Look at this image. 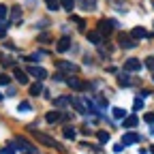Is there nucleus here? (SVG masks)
Instances as JSON below:
<instances>
[{
  "mask_svg": "<svg viewBox=\"0 0 154 154\" xmlns=\"http://www.w3.org/2000/svg\"><path fill=\"white\" fill-rule=\"evenodd\" d=\"M32 135H34V137L41 141V143H45V146H49V148H56V150H62V146L58 143V141H54L51 137H47V135H43V133H38L36 128H32Z\"/></svg>",
  "mask_w": 154,
  "mask_h": 154,
  "instance_id": "obj_1",
  "label": "nucleus"
},
{
  "mask_svg": "<svg viewBox=\"0 0 154 154\" xmlns=\"http://www.w3.org/2000/svg\"><path fill=\"white\" fill-rule=\"evenodd\" d=\"M113 26H116L113 19H101L99 26H96V30L101 32V36H109V34H111V30H113Z\"/></svg>",
  "mask_w": 154,
  "mask_h": 154,
  "instance_id": "obj_2",
  "label": "nucleus"
},
{
  "mask_svg": "<svg viewBox=\"0 0 154 154\" xmlns=\"http://www.w3.org/2000/svg\"><path fill=\"white\" fill-rule=\"evenodd\" d=\"M66 84H69V88H73V90H77V92H84L86 88H88V84L84 82V79H79V77H69L66 79Z\"/></svg>",
  "mask_w": 154,
  "mask_h": 154,
  "instance_id": "obj_3",
  "label": "nucleus"
},
{
  "mask_svg": "<svg viewBox=\"0 0 154 154\" xmlns=\"http://www.w3.org/2000/svg\"><path fill=\"white\" fill-rule=\"evenodd\" d=\"M118 43H120V47H122V49H133L135 45H137V43H135V38H133V36H128V34H124V32L118 36Z\"/></svg>",
  "mask_w": 154,
  "mask_h": 154,
  "instance_id": "obj_4",
  "label": "nucleus"
},
{
  "mask_svg": "<svg viewBox=\"0 0 154 154\" xmlns=\"http://www.w3.org/2000/svg\"><path fill=\"white\" fill-rule=\"evenodd\" d=\"M124 71L126 73H137V71H141V62L137 60V58H128V60L124 62Z\"/></svg>",
  "mask_w": 154,
  "mask_h": 154,
  "instance_id": "obj_5",
  "label": "nucleus"
},
{
  "mask_svg": "<svg viewBox=\"0 0 154 154\" xmlns=\"http://www.w3.org/2000/svg\"><path fill=\"white\" fill-rule=\"evenodd\" d=\"M28 73H30L32 77H36L38 82L47 77V71H45V69H41V66H30V69H28Z\"/></svg>",
  "mask_w": 154,
  "mask_h": 154,
  "instance_id": "obj_6",
  "label": "nucleus"
},
{
  "mask_svg": "<svg viewBox=\"0 0 154 154\" xmlns=\"http://www.w3.org/2000/svg\"><path fill=\"white\" fill-rule=\"evenodd\" d=\"M88 41L94 43V45H101V43H103V36H101L99 30H90V32H88Z\"/></svg>",
  "mask_w": 154,
  "mask_h": 154,
  "instance_id": "obj_7",
  "label": "nucleus"
},
{
  "mask_svg": "<svg viewBox=\"0 0 154 154\" xmlns=\"http://www.w3.org/2000/svg\"><path fill=\"white\" fill-rule=\"evenodd\" d=\"M58 69L69 71V73H77V71H79V69H77V64H73V62H64V60H58Z\"/></svg>",
  "mask_w": 154,
  "mask_h": 154,
  "instance_id": "obj_8",
  "label": "nucleus"
},
{
  "mask_svg": "<svg viewBox=\"0 0 154 154\" xmlns=\"http://www.w3.org/2000/svg\"><path fill=\"white\" fill-rule=\"evenodd\" d=\"M69 47H71V38H69V36H62L60 41H58V45H56V49L60 51V54H62V51H66Z\"/></svg>",
  "mask_w": 154,
  "mask_h": 154,
  "instance_id": "obj_9",
  "label": "nucleus"
},
{
  "mask_svg": "<svg viewBox=\"0 0 154 154\" xmlns=\"http://www.w3.org/2000/svg\"><path fill=\"white\" fill-rule=\"evenodd\" d=\"M139 141V135H135V133H126L124 137H122V146H128V143H137Z\"/></svg>",
  "mask_w": 154,
  "mask_h": 154,
  "instance_id": "obj_10",
  "label": "nucleus"
},
{
  "mask_svg": "<svg viewBox=\"0 0 154 154\" xmlns=\"http://www.w3.org/2000/svg\"><path fill=\"white\" fill-rule=\"evenodd\" d=\"M45 120H47L49 124H54V122H60V120H62V113H60V111H49V113L45 116Z\"/></svg>",
  "mask_w": 154,
  "mask_h": 154,
  "instance_id": "obj_11",
  "label": "nucleus"
},
{
  "mask_svg": "<svg viewBox=\"0 0 154 154\" xmlns=\"http://www.w3.org/2000/svg\"><path fill=\"white\" fill-rule=\"evenodd\" d=\"M131 36H133V38H146V36H150V34L146 32V28H141V26H137V28H133V32H131Z\"/></svg>",
  "mask_w": 154,
  "mask_h": 154,
  "instance_id": "obj_12",
  "label": "nucleus"
},
{
  "mask_svg": "<svg viewBox=\"0 0 154 154\" xmlns=\"http://www.w3.org/2000/svg\"><path fill=\"white\" fill-rule=\"evenodd\" d=\"M15 79H17L19 84H28V73L22 71V69H15Z\"/></svg>",
  "mask_w": 154,
  "mask_h": 154,
  "instance_id": "obj_13",
  "label": "nucleus"
},
{
  "mask_svg": "<svg viewBox=\"0 0 154 154\" xmlns=\"http://www.w3.org/2000/svg\"><path fill=\"white\" fill-rule=\"evenodd\" d=\"M71 105L79 111V113H88V109H86V105H84V101H79V99H71Z\"/></svg>",
  "mask_w": 154,
  "mask_h": 154,
  "instance_id": "obj_14",
  "label": "nucleus"
},
{
  "mask_svg": "<svg viewBox=\"0 0 154 154\" xmlns=\"http://www.w3.org/2000/svg\"><path fill=\"white\" fill-rule=\"evenodd\" d=\"M137 122H139L137 116H128V118H124V124H122V126H124V128H133V126H137Z\"/></svg>",
  "mask_w": 154,
  "mask_h": 154,
  "instance_id": "obj_15",
  "label": "nucleus"
},
{
  "mask_svg": "<svg viewBox=\"0 0 154 154\" xmlns=\"http://www.w3.org/2000/svg\"><path fill=\"white\" fill-rule=\"evenodd\" d=\"M79 5H82V9H86V11H94V9H96V0H79Z\"/></svg>",
  "mask_w": 154,
  "mask_h": 154,
  "instance_id": "obj_16",
  "label": "nucleus"
},
{
  "mask_svg": "<svg viewBox=\"0 0 154 154\" xmlns=\"http://www.w3.org/2000/svg\"><path fill=\"white\" fill-rule=\"evenodd\" d=\"M111 113H113V118H116V120H124V118H126V111H124L122 107H113Z\"/></svg>",
  "mask_w": 154,
  "mask_h": 154,
  "instance_id": "obj_17",
  "label": "nucleus"
},
{
  "mask_svg": "<svg viewBox=\"0 0 154 154\" xmlns=\"http://www.w3.org/2000/svg\"><path fill=\"white\" fill-rule=\"evenodd\" d=\"M118 84H120L122 88L131 86V79H128V73H120V75H118Z\"/></svg>",
  "mask_w": 154,
  "mask_h": 154,
  "instance_id": "obj_18",
  "label": "nucleus"
},
{
  "mask_svg": "<svg viewBox=\"0 0 154 154\" xmlns=\"http://www.w3.org/2000/svg\"><path fill=\"white\" fill-rule=\"evenodd\" d=\"M60 7H62L64 11H69V13H71V11L75 9V0H60Z\"/></svg>",
  "mask_w": 154,
  "mask_h": 154,
  "instance_id": "obj_19",
  "label": "nucleus"
},
{
  "mask_svg": "<svg viewBox=\"0 0 154 154\" xmlns=\"http://www.w3.org/2000/svg\"><path fill=\"white\" fill-rule=\"evenodd\" d=\"M45 5H47L49 11H58L60 9V0H45Z\"/></svg>",
  "mask_w": 154,
  "mask_h": 154,
  "instance_id": "obj_20",
  "label": "nucleus"
},
{
  "mask_svg": "<svg viewBox=\"0 0 154 154\" xmlns=\"http://www.w3.org/2000/svg\"><path fill=\"white\" fill-rule=\"evenodd\" d=\"M41 92H43V86L38 84V82L30 86V94H32V96H36V94H41Z\"/></svg>",
  "mask_w": 154,
  "mask_h": 154,
  "instance_id": "obj_21",
  "label": "nucleus"
},
{
  "mask_svg": "<svg viewBox=\"0 0 154 154\" xmlns=\"http://www.w3.org/2000/svg\"><path fill=\"white\" fill-rule=\"evenodd\" d=\"M11 19H13V22H19V19H22V11H19V7H13V11H11Z\"/></svg>",
  "mask_w": 154,
  "mask_h": 154,
  "instance_id": "obj_22",
  "label": "nucleus"
},
{
  "mask_svg": "<svg viewBox=\"0 0 154 154\" xmlns=\"http://www.w3.org/2000/svg\"><path fill=\"white\" fill-rule=\"evenodd\" d=\"M62 133H64V137H66V139H75V128H73V126H64Z\"/></svg>",
  "mask_w": 154,
  "mask_h": 154,
  "instance_id": "obj_23",
  "label": "nucleus"
},
{
  "mask_svg": "<svg viewBox=\"0 0 154 154\" xmlns=\"http://www.w3.org/2000/svg\"><path fill=\"white\" fill-rule=\"evenodd\" d=\"M66 103H71V99H66V96H58V99L54 101L56 107H62V105H66Z\"/></svg>",
  "mask_w": 154,
  "mask_h": 154,
  "instance_id": "obj_24",
  "label": "nucleus"
},
{
  "mask_svg": "<svg viewBox=\"0 0 154 154\" xmlns=\"http://www.w3.org/2000/svg\"><path fill=\"white\" fill-rule=\"evenodd\" d=\"M96 137H99L101 143H107V141H109V133H107V131H101L99 135H96Z\"/></svg>",
  "mask_w": 154,
  "mask_h": 154,
  "instance_id": "obj_25",
  "label": "nucleus"
},
{
  "mask_svg": "<svg viewBox=\"0 0 154 154\" xmlns=\"http://www.w3.org/2000/svg\"><path fill=\"white\" fill-rule=\"evenodd\" d=\"M7 15H9V7L0 5V22H2V19H7Z\"/></svg>",
  "mask_w": 154,
  "mask_h": 154,
  "instance_id": "obj_26",
  "label": "nucleus"
},
{
  "mask_svg": "<svg viewBox=\"0 0 154 154\" xmlns=\"http://www.w3.org/2000/svg\"><path fill=\"white\" fill-rule=\"evenodd\" d=\"M19 111H22V113H26V111H30V103L28 101H24V103H19V107H17Z\"/></svg>",
  "mask_w": 154,
  "mask_h": 154,
  "instance_id": "obj_27",
  "label": "nucleus"
},
{
  "mask_svg": "<svg viewBox=\"0 0 154 154\" xmlns=\"http://www.w3.org/2000/svg\"><path fill=\"white\" fill-rule=\"evenodd\" d=\"M94 101H96V105H99L101 109H105V107H107V101H105V99H101V96H94Z\"/></svg>",
  "mask_w": 154,
  "mask_h": 154,
  "instance_id": "obj_28",
  "label": "nucleus"
},
{
  "mask_svg": "<svg viewBox=\"0 0 154 154\" xmlns=\"http://www.w3.org/2000/svg\"><path fill=\"white\" fill-rule=\"evenodd\" d=\"M17 143H19V148H22V150H28L30 146H28V141L24 139V137H17Z\"/></svg>",
  "mask_w": 154,
  "mask_h": 154,
  "instance_id": "obj_29",
  "label": "nucleus"
},
{
  "mask_svg": "<svg viewBox=\"0 0 154 154\" xmlns=\"http://www.w3.org/2000/svg\"><path fill=\"white\" fill-rule=\"evenodd\" d=\"M146 66H148L150 71H154V56H148V58H146Z\"/></svg>",
  "mask_w": 154,
  "mask_h": 154,
  "instance_id": "obj_30",
  "label": "nucleus"
},
{
  "mask_svg": "<svg viewBox=\"0 0 154 154\" xmlns=\"http://www.w3.org/2000/svg\"><path fill=\"white\" fill-rule=\"evenodd\" d=\"M7 84H9V75L0 73V86H7Z\"/></svg>",
  "mask_w": 154,
  "mask_h": 154,
  "instance_id": "obj_31",
  "label": "nucleus"
},
{
  "mask_svg": "<svg viewBox=\"0 0 154 154\" xmlns=\"http://www.w3.org/2000/svg\"><path fill=\"white\" fill-rule=\"evenodd\" d=\"M133 107H135V109H137V111H139V109L143 107V101H141V99H135V103H133Z\"/></svg>",
  "mask_w": 154,
  "mask_h": 154,
  "instance_id": "obj_32",
  "label": "nucleus"
},
{
  "mask_svg": "<svg viewBox=\"0 0 154 154\" xmlns=\"http://www.w3.org/2000/svg\"><path fill=\"white\" fill-rule=\"evenodd\" d=\"M143 120H146L148 124H154V113H146V116H143Z\"/></svg>",
  "mask_w": 154,
  "mask_h": 154,
  "instance_id": "obj_33",
  "label": "nucleus"
},
{
  "mask_svg": "<svg viewBox=\"0 0 154 154\" xmlns=\"http://www.w3.org/2000/svg\"><path fill=\"white\" fill-rule=\"evenodd\" d=\"M124 150V146L122 143H118V146H113V152H122Z\"/></svg>",
  "mask_w": 154,
  "mask_h": 154,
  "instance_id": "obj_34",
  "label": "nucleus"
},
{
  "mask_svg": "<svg viewBox=\"0 0 154 154\" xmlns=\"http://www.w3.org/2000/svg\"><path fill=\"white\" fill-rule=\"evenodd\" d=\"M2 152H5V154H15V148H5Z\"/></svg>",
  "mask_w": 154,
  "mask_h": 154,
  "instance_id": "obj_35",
  "label": "nucleus"
},
{
  "mask_svg": "<svg viewBox=\"0 0 154 154\" xmlns=\"http://www.w3.org/2000/svg\"><path fill=\"white\" fill-rule=\"evenodd\" d=\"M5 32H7V28H5V26H0V38L5 36Z\"/></svg>",
  "mask_w": 154,
  "mask_h": 154,
  "instance_id": "obj_36",
  "label": "nucleus"
},
{
  "mask_svg": "<svg viewBox=\"0 0 154 154\" xmlns=\"http://www.w3.org/2000/svg\"><path fill=\"white\" fill-rule=\"evenodd\" d=\"M150 152H152V154H154V146H152V148H150Z\"/></svg>",
  "mask_w": 154,
  "mask_h": 154,
  "instance_id": "obj_37",
  "label": "nucleus"
},
{
  "mask_svg": "<svg viewBox=\"0 0 154 154\" xmlns=\"http://www.w3.org/2000/svg\"><path fill=\"white\" fill-rule=\"evenodd\" d=\"M152 79H154V75H152Z\"/></svg>",
  "mask_w": 154,
  "mask_h": 154,
  "instance_id": "obj_38",
  "label": "nucleus"
},
{
  "mask_svg": "<svg viewBox=\"0 0 154 154\" xmlns=\"http://www.w3.org/2000/svg\"><path fill=\"white\" fill-rule=\"evenodd\" d=\"M0 96H2V94H0Z\"/></svg>",
  "mask_w": 154,
  "mask_h": 154,
  "instance_id": "obj_39",
  "label": "nucleus"
},
{
  "mask_svg": "<svg viewBox=\"0 0 154 154\" xmlns=\"http://www.w3.org/2000/svg\"><path fill=\"white\" fill-rule=\"evenodd\" d=\"M152 5H154V2H152Z\"/></svg>",
  "mask_w": 154,
  "mask_h": 154,
  "instance_id": "obj_40",
  "label": "nucleus"
}]
</instances>
